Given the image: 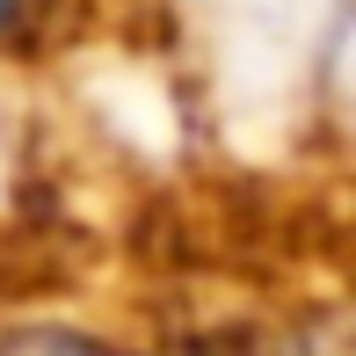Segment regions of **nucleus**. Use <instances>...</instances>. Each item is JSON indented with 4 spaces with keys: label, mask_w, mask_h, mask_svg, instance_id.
Masks as SVG:
<instances>
[{
    "label": "nucleus",
    "mask_w": 356,
    "mask_h": 356,
    "mask_svg": "<svg viewBox=\"0 0 356 356\" xmlns=\"http://www.w3.org/2000/svg\"><path fill=\"white\" fill-rule=\"evenodd\" d=\"M0 356H102L95 342H66V334H29V342H8Z\"/></svg>",
    "instance_id": "nucleus-1"
},
{
    "label": "nucleus",
    "mask_w": 356,
    "mask_h": 356,
    "mask_svg": "<svg viewBox=\"0 0 356 356\" xmlns=\"http://www.w3.org/2000/svg\"><path fill=\"white\" fill-rule=\"evenodd\" d=\"M8 15H15V0H0V29H8Z\"/></svg>",
    "instance_id": "nucleus-2"
}]
</instances>
